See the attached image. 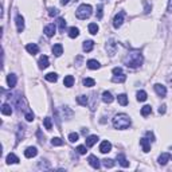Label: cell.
<instances>
[{
    "instance_id": "6da1fadb",
    "label": "cell",
    "mask_w": 172,
    "mask_h": 172,
    "mask_svg": "<svg viewBox=\"0 0 172 172\" xmlns=\"http://www.w3.org/2000/svg\"><path fill=\"white\" fill-rule=\"evenodd\" d=\"M144 62V58H143V54L140 51H129L124 58V63L125 66H128L129 69H137L140 67Z\"/></svg>"
},
{
    "instance_id": "7a4b0ae2",
    "label": "cell",
    "mask_w": 172,
    "mask_h": 172,
    "mask_svg": "<svg viewBox=\"0 0 172 172\" xmlns=\"http://www.w3.org/2000/svg\"><path fill=\"white\" fill-rule=\"evenodd\" d=\"M131 124H132V121H131V118H129V116L124 114V113L117 114L113 118V127L116 129H127V128L131 127Z\"/></svg>"
},
{
    "instance_id": "3957f363",
    "label": "cell",
    "mask_w": 172,
    "mask_h": 172,
    "mask_svg": "<svg viewBox=\"0 0 172 172\" xmlns=\"http://www.w3.org/2000/svg\"><path fill=\"white\" fill-rule=\"evenodd\" d=\"M92 12H93V8H92L90 4H82V6H80L78 8H77L75 16L78 18V19H81V20H85V19H87V18L92 15Z\"/></svg>"
},
{
    "instance_id": "277c9868",
    "label": "cell",
    "mask_w": 172,
    "mask_h": 172,
    "mask_svg": "<svg viewBox=\"0 0 172 172\" xmlns=\"http://www.w3.org/2000/svg\"><path fill=\"white\" fill-rule=\"evenodd\" d=\"M106 51H108V54L110 57H113L116 54V51H117V43H116L114 39H109L106 42Z\"/></svg>"
},
{
    "instance_id": "5b68a950",
    "label": "cell",
    "mask_w": 172,
    "mask_h": 172,
    "mask_svg": "<svg viewBox=\"0 0 172 172\" xmlns=\"http://www.w3.org/2000/svg\"><path fill=\"white\" fill-rule=\"evenodd\" d=\"M124 19H125V12H124V11L118 12L117 15L114 16V19H113V27H114V28L121 27V24L124 23Z\"/></svg>"
},
{
    "instance_id": "8992f818",
    "label": "cell",
    "mask_w": 172,
    "mask_h": 172,
    "mask_svg": "<svg viewBox=\"0 0 172 172\" xmlns=\"http://www.w3.org/2000/svg\"><path fill=\"white\" fill-rule=\"evenodd\" d=\"M153 87H155V92L157 93V96L159 97L164 98V97L167 96V89H166V86L164 85H161V83H156Z\"/></svg>"
},
{
    "instance_id": "52a82bcc",
    "label": "cell",
    "mask_w": 172,
    "mask_h": 172,
    "mask_svg": "<svg viewBox=\"0 0 172 172\" xmlns=\"http://www.w3.org/2000/svg\"><path fill=\"white\" fill-rule=\"evenodd\" d=\"M55 31H57V27H55L54 23H51V24H48V26H46L45 27V34H46V36H48V38L54 36Z\"/></svg>"
},
{
    "instance_id": "ba28073f",
    "label": "cell",
    "mask_w": 172,
    "mask_h": 172,
    "mask_svg": "<svg viewBox=\"0 0 172 172\" xmlns=\"http://www.w3.org/2000/svg\"><path fill=\"white\" fill-rule=\"evenodd\" d=\"M16 28H18V32H22L24 30V18L22 15H16Z\"/></svg>"
},
{
    "instance_id": "9c48e42d",
    "label": "cell",
    "mask_w": 172,
    "mask_h": 172,
    "mask_svg": "<svg viewBox=\"0 0 172 172\" xmlns=\"http://www.w3.org/2000/svg\"><path fill=\"white\" fill-rule=\"evenodd\" d=\"M38 155V149L35 147H28L27 149L24 151V156L27 159H32V157H35Z\"/></svg>"
},
{
    "instance_id": "30bf717a",
    "label": "cell",
    "mask_w": 172,
    "mask_h": 172,
    "mask_svg": "<svg viewBox=\"0 0 172 172\" xmlns=\"http://www.w3.org/2000/svg\"><path fill=\"white\" fill-rule=\"evenodd\" d=\"M87 161H89V164H90V166H92L94 169H98L100 167H101V163H100V160L97 159L94 155H90L89 159H87Z\"/></svg>"
},
{
    "instance_id": "8fae6325",
    "label": "cell",
    "mask_w": 172,
    "mask_h": 172,
    "mask_svg": "<svg viewBox=\"0 0 172 172\" xmlns=\"http://www.w3.org/2000/svg\"><path fill=\"white\" fill-rule=\"evenodd\" d=\"M112 151V144L109 141H102L100 145V152L101 153H108Z\"/></svg>"
},
{
    "instance_id": "7c38bea8",
    "label": "cell",
    "mask_w": 172,
    "mask_h": 172,
    "mask_svg": "<svg viewBox=\"0 0 172 172\" xmlns=\"http://www.w3.org/2000/svg\"><path fill=\"white\" fill-rule=\"evenodd\" d=\"M26 50L28 51L30 54H32V55H35V54H38L39 53V47L35 45V43H28V45L26 46Z\"/></svg>"
},
{
    "instance_id": "4fadbf2b",
    "label": "cell",
    "mask_w": 172,
    "mask_h": 172,
    "mask_svg": "<svg viewBox=\"0 0 172 172\" xmlns=\"http://www.w3.org/2000/svg\"><path fill=\"white\" fill-rule=\"evenodd\" d=\"M53 54H54L55 57H61V55L63 54V47H62V45L57 43V45L53 46Z\"/></svg>"
},
{
    "instance_id": "5bb4252c",
    "label": "cell",
    "mask_w": 172,
    "mask_h": 172,
    "mask_svg": "<svg viewBox=\"0 0 172 172\" xmlns=\"http://www.w3.org/2000/svg\"><path fill=\"white\" fill-rule=\"evenodd\" d=\"M125 80H127V75H125L124 73H120V74H114V77L112 78V81L116 83H122L125 82Z\"/></svg>"
},
{
    "instance_id": "9a60e30c",
    "label": "cell",
    "mask_w": 172,
    "mask_h": 172,
    "mask_svg": "<svg viewBox=\"0 0 172 172\" xmlns=\"http://www.w3.org/2000/svg\"><path fill=\"white\" fill-rule=\"evenodd\" d=\"M169 159H171L169 153H161V155L159 156V164L160 166H166L167 163L169 161Z\"/></svg>"
},
{
    "instance_id": "2e32d148",
    "label": "cell",
    "mask_w": 172,
    "mask_h": 172,
    "mask_svg": "<svg viewBox=\"0 0 172 172\" xmlns=\"http://www.w3.org/2000/svg\"><path fill=\"white\" fill-rule=\"evenodd\" d=\"M39 67L41 69H47L48 67V57L47 55H42L39 58Z\"/></svg>"
},
{
    "instance_id": "e0dca14e",
    "label": "cell",
    "mask_w": 172,
    "mask_h": 172,
    "mask_svg": "<svg viewBox=\"0 0 172 172\" xmlns=\"http://www.w3.org/2000/svg\"><path fill=\"white\" fill-rule=\"evenodd\" d=\"M140 145L143 147V151L145 153L149 152L151 151V144H149V140H147V139H140Z\"/></svg>"
},
{
    "instance_id": "ac0fdd59",
    "label": "cell",
    "mask_w": 172,
    "mask_h": 172,
    "mask_svg": "<svg viewBox=\"0 0 172 172\" xmlns=\"http://www.w3.org/2000/svg\"><path fill=\"white\" fill-rule=\"evenodd\" d=\"M7 164H18L19 163V159L16 156L15 153H10V155H7Z\"/></svg>"
},
{
    "instance_id": "d6986e66",
    "label": "cell",
    "mask_w": 172,
    "mask_h": 172,
    "mask_svg": "<svg viewBox=\"0 0 172 172\" xmlns=\"http://www.w3.org/2000/svg\"><path fill=\"white\" fill-rule=\"evenodd\" d=\"M1 113H3L4 116L12 114V108H11L10 104H3V105H1Z\"/></svg>"
},
{
    "instance_id": "ffe728a7",
    "label": "cell",
    "mask_w": 172,
    "mask_h": 172,
    "mask_svg": "<svg viewBox=\"0 0 172 172\" xmlns=\"http://www.w3.org/2000/svg\"><path fill=\"white\" fill-rule=\"evenodd\" d=\"M113 96H112V93H109V92H104L102 93V101L105 102V104H112L113 102Z\"/></svg>"
},
{
    "instance_id": "44dd1931",
    "label": "cell",
    "mask_w": 172,
    "mask_h": 172,
    "mask_svg": "<svg viewBox=\"0 0 172 172\" xmlns=\"http://www.w3.org/2000/svg\"><path fill=\"white\" fill-rule=\"evenodd\" d=\"M117 161L120 163V166L124 167V168L129 167V161L125 159V156H124V155H121V153H120V155H117Z\"/></svg>"
},
{
    "instance_id": "7402d4cb",
    "label": "cell",
    "mask_w": 172,
    "mask_h": 172,
    "mask_svg": "<svg viewBox=\"0 0 172 172\" xmlns=\"http://www.w3.org/2000/svg\"><path fill=\"white\" fill-rule=\"evenodd\" d=\"M94 47V42L93 41H85L83 42V51L85 53H90Z\"/></svg>"
},
{
    "instance_id": "603a6c76",
    "label": "cell",
    "mask_w": 172,
    "mask_h": 172,
    "mask_svg": "<svg viewBox=\"0 0 172 172\" xmlns=\"http://www.w3.org/2000/svg\"><path fill=\"white\" fill-rule=\"evenodd\" d=\"M87 67L90 70H97V69H100V62L96 59H90V61H87Z\"/></svg>"
},
{
    "instance_id": "cb8c5ba5",
    "label": "cell",
    "mask_w": 172,
    "mask_h": 172,
    "mask_svg": "<svg viewBox=\"0 0 172 172\" xmlns=\"http://www.w3.org/2000/svg\"><path fill=\"white\" fill-rule=\"evenodd\" d=\"M97 141H98V137L97 136H94V134H93V136H89L86 139V147H93Z\"/></svg>"
},
{
    "instance_id": "d4e9b609",
    "label": "cell",
    "mask_w": 172,
    "mask_h": 172,
    "mask_svg": "<svg viewBox=\"0 0 172 172\" xmlns=\"http://www.w3.org/2000/svg\"><path fill=\"white\" fill-rule=\"evenodd\" d=\"M63 85L66 86V87H71V86L74 85V77L73 75H66L63 80Z\"/></svg>"
},
{
    "instance_id": "484cf974",
    "label": "cell",
    "mask_w": 172,
    "mask_h": 172,
    "mask_svg": "<svg viewBox=\"0 0 172 172\" xmlns=\"http://www.w3.org/2000/svg\"><path fill=\"white\" fill-rule=\"evenodd\" d=\"M16 75L15 74H10V75L7 77V83H8V86H10V87H14V86L16 85Z\"/></svg>"
},
{
    "instance_id": "4316f807",
    "label": "cell",
    "mask_w": 172,
    "mask_h": 172,
    "mask_svg": "<svg viewBox=\"0 0 172 172\" xmlns=\"http://www.w3.org/2000/svg\"><path fill=\"white\" fill-rule=\"evenodd\" d=\"M117 101H118V104H120V105L127 106L128 105V97H127V94H118Z\"/></svg>"
},
{
    "instance_id": "83f0119b",
    "label": "cell",
    "mask_w": 172,
    "mask_h": 172,
    "mask_svg": "<svg viewBox=\"0 0 172 172\" xmlns=\"http://www.w3.org/2000/svg\"><path fill=\"white\" fill-rule=\"evenodd\" d=\"M78 35H80V30L77 28V27H71V28L69 30V36H70L71 39L77 38Z\"/></svg>"
},
{
    "instance_id": "f1b7e54d",
    "label": "cell",
    "mask_w": 172,
    "mask_h": 172,
    "mask_svg": "<svg viewBox=\"0 0 172 172\" xmlns=\"http://www.w3.org/2000/svg\"><path fill=\"white\" fill-rule=\"evenodd\" d=\"M77 102L82 106H86L87 105V102H89V98H87L86 96H80V97H77Z\"/></svg>"
},
{
    "instance_id": "f546056e",
    "label": "cell",
    "mask_w": 172,
    "mask_h": 172,
    "mask_svg": "<svg viewBox=\"0 0 172 172\" xmlns=\"http://www.w3.org/2000/svg\"><path fill=\"white\" fill-rule=\"evenodd\" d=\"M89 32L92 35H97V32H98V26L97 23H90L89 24Z\"/></svg>"
},
{
    "instance_id": "4dcf8cb0",
    "label": "cell",
    "mask_w": 172,
    "mask_h": 172,
    "mask_svg": "<svg viewBox=\"0 0 172 172\" xmlns=\"http://www.w3.org/2000/svg\"><path fill=\"white\" fill-rule=\"evenodd\" d=\"M45 78L48 81V82H57L58 75H57L55 73H48V74H46V77H45Z\"/></svg>"
},
{
    "instance_id": "1f68e13d",
    "label": "cell",
    "mask_w": 172,
    "mask_h": 172,
    "mask_svg": "<svg viewBox=\"0 0 172 172\" xmlns=\"http://www.w3.org/2000/svg\"><path fill=\"white\" fill-rule=\"evenodd\" d=\"M145 100H147V93L144 92V90H140V92H137V101L144 102Z\"/></svg>"
},
{
    "instance_id": "d6a6232c",
    "label": "cell",
    "mask_w": 172,
    "mask_h": 172,
    "mask_svg": "<svg viewBox=\"0 0 172 172\" xmlns=\"http://www.w3.org/2000/svg\"><path fill=\"white\" fill-rule=\"evenodd\" d=\"M51 144L55 145V147H61V145H63V140L59 139V137H53L51 139Z\"/></svg>"
},
{
    "instance_id": "836d02e7",
    "label": "cell",
    "mask_w": 172,
    "mask_h": 172,
    "mask_svg": "<svg viewBox=\"0 0 172 172\" xmlns=\"http://www.w3.org/2000/svg\"><path fill=\"white\" fill-rule=\"evenodd\" d=\"M151 113H152V108H151L149 105L143 106V109H141V114H143L144 117H147V116L151 114Z\"/></svg>"
},
{
    "instance_id": "e575fe53",
    "label": "cell",
    "mask_w": 172,
    "mask_h": 172,
    "mask_svg": "<svg viewBox=\"0 0 172 172\" xmlns=\"http://www.w3.org/2000/svg\"><path fill=\"white\" fill-rule=\"evenodd\" d=\"M94 85H96V81L93 80V78H85L83 80V86H86V87H92Z\"/></svg>"
},
{
    "instance_id": "d590c367",
    "label": "cell",
    "mask_w": 172,
    "mask_h": 172,
    "mask_svg": "<svg viewBox=\"0 0 172 172\" xmlns=\"http://www.w3.org/2000/svg\"><path fill=\"white\" fill-rule=\"evenodd\" d=\"M57 24H58V27H59V30H61V31H65V27H66V20H65L63 18H59V19L57 20Z\"/></svg>"
},
{
    "instance_id": "8d00e7d4",
    "label": "cell",
    "mask_w": 172,
    "mask_h": 172,
    "mask_svg": "<svg viewBox=\"0 0 172 172\" xmlns=\"http://www.w3.org/2000/svg\"><path fill=\"white\" fill-rule=\"evenodd\" d=\"M43 124H45V128L47 131H51V128H53V122H51V118L50 117H46L43 120Z\"/></svg>"
},
{
    "instance_id": "74e56055",
    "label": "cell",
    "mask_w": 172,
    "mask_h": 172,
    "mask_svg": "<svg viewBox=\"0 0 172 172\" xmlns=\"http://www.w3.org/2000/svg\"><path fill=\"white\" fill-rule=\"evenodd\" d=\"M102 164H104V167H106V168H112V167L114 166V161L112 159H104L102 160Z\"/></svg>"
},
{
    "instance_id": "f35d334b",
    "label": "cell",
    "mask_w": 172,
    "mask_h": 172,
    "mask_svg": "<svg viewBox=\"0 0 172 172\" xmlns=\"http://www.w3.org/2000/svg\"><path fill=\"white\" fill-rule=\"evenodd\" d=\"M78 137H80V134L73 132V133L69 134V141H70V143H75V141H78Z\"/></svg>"
},
{
    "instance_id": "ab89813d",
    "label": "cell",
    "mask_w": 172,
    "mask_h": 172,
    "mask_svg": "<svg viewBox=\"0 0 172 172\" xmlns=\"http://www.w3.org/2000/svg\"><path fill=\"white\" fill-rule=\"evenodd\" d=\"M102 10H104V6H102V4H98V7H97V18H98V19H102V15H104V14H102Z\"/></svg>"
},
{
    "instance_id": "60d3db41",
    "label": "cell",
    "mask_w": 172,
    "mask_h": 172,
    "mask_svg": "<svg viewBox=\"0 0 172 172\" xmlns=\"http://www.w3.org/2000/svg\"><path fill=\"white\" fill-rule=\"evenodd\" d=\"M24 117H26V120H27L28 122H31L32 120H34V113H32V112H30V110H27V112H26Z\"/></svg>"
},
{
    "instance_id": "b9f144b4",
    "label": "cell",
    "mask_w": 172,
    "mask_h": 172,
    "mask_svg": "<svg viewBox=\"0 0 172 172\" xmlns=\"http://www.w3.org/2000/svg\"><path fill=\"white\" fill-rule=\"evenodd\" d=\"M77 151H78V153H80V155H85V153H86V147H85V145H80V147L77 148Z\"/></svg>"
},
{
    "instance_id": "7bdbcfd3",
    "label": "cell",
    "mask_w": 172,
    "mask_h": 172,
    "mask_svg": "<svg viewBox=\"0 0 172 172\" xmlns=\"http://www.w3.org/2000/svg\"><path fill=\"white\" fill-rule=\"evenodd\" d=\"M45 160H41V163H39V168H43V169H48L50 168V166L48 164H46V163H43Z\"/></svg>"
},
{
    "instance_id": "ee69618b",
    "label": "cell",
    "mask_w": 172,
    "mask_h": 172,
    "mask_svg": "<svg viewBox=\"0 0 172 172\" xmlns=\"http://www.w3.org/2000/svg\"><path fill=\"white\" fill-rule=\"evenodd\" d=\"M48 15H50V16H57L58 15V10H57V8H50Z\"/></svg>"
},
{
    "instance_id": "f6af8a7d",
    "label": "cell",
    "mask_w": 172,
    "mask_h": 172,
    "mask_svg": "<svg viewBox=\"0 0 172 172\" xmlns=\"http://www.w3.org/2000/svg\"><path fill=\"white\" fill-rule=\"evenodd\" d=\"M167 106L166 105H161V106H160V108H159V114H164V113H166V110H167Z\"/></svg>"
},
{
    "instance_id": "bcb514c9",
    "label": "cell",
    "mask_w": 172,
    "mask_h": 172,
    "mask_svg": "<svg viewBox=\"0 0 172 172\" xmlns=\"http://www.w3.org/2000/svg\"><path fill=\"white\" fill-rule=\"evenodd\" d=\"M167 11H168L169 14L172 12V0H168V7H167Z\"/></svg>"
},
{
    "instance_id": "7dc6e473",
    "label": "cell",
    "mask_w": 172,
    "mask_h": 172,
    "mask_svg": "<svg viewBox=\"0 0 172 172\" xmlns=\"http://www.w3.org/2000/svg\"><path fill=\"white\" fill-rule=\"evenodd\" d=\"M120 73H122L121 67H114V69H113V74H120Z\"/></svg>"
},
{
    "instance_id": "c3c4849f",
    "label": "cell",
    "mask_w": 172,
    "mask_h": 172,
    "mask_svg": "<svg viewBox=\"0 0 172 172\" xmlns=\"http://www.w3.org/2000/svg\"><path fill=\"white\" fill-rule=\"evenodd\" d=\"M147 136L148 139H151V141H155V136H153L152 132H147Z\"/></svg>"
},
{
    "instance_id": "681fc988",
    "label": "cell",
    "mask_w": 172,
    "mask_h": 172,
    "mask_svg": "<svg viewBox=\"0 0 172 172\" xmlns=\"http://www.w3.org/2000/svg\"><path fill=\"white\" fill-rule=\"evenodd\" d=\"M151 11V7L148 6V4H145V14H148Z\"/></svg>"
},
{
    "instance_id": "f907efd6",
    "label": "cell",
    "mask_w": 172,
    "mask_h": 172,
    "mask_svg": "<svg viewBox=\"0 0 172 172\" xmlns=\"http://www.w3.org/2000/svg\"><path fill=\"white\" fill-rule=\"evenodd\" d=\"M69 1H70V0H61V3L63 4V6H66V4H69Z\"/></svg>"
},
{
    "instance_id": "816d5d0a",
    "label": "cell",
    "mask_w": 172,
    "mask_h": 172,
    "mask_svg": "<svg viewBox=\"0 0 172 172\" xmlns=\"http://www.w3.org/2000/svg\"><path fill=\"white\" fill-rule=\"evenodd\" d=\"M168 81H169V82L172 83V77H169V78H168Z\"/></svg>"
}]
</instances>
